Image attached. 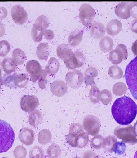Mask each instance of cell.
I'll list each match as a JSON object with an SVG mask.
<instances>
[{
    "instance_id": "1",
    "label": "cell",
    "mask_w": 137,
    "mask_h": 158,
    "mask_svg": "<svg viewBox=\"0 0 137 158\" xmlns=\"http://www.w3.org/2000/svg\"><path fill=\"white\" fill-rule=\"evenodd\" d=\"M112 114L119 124H130L137 114V105L130 98L123 96L116 99L112 107Z\"/></svg>"
},
{
    "instance_id": "2",
    "label": "cell",
    "mask_w": 137,
    "mask_h": 158,
    "mask_svg": "<svg viewBox=\"0 0 137 158\" xmlns=\"http://www.w3.org/2000/svg\"><path fill=\"white\" fill-rule=\"evenodd\" d=\"M15 138L11 126L8 123L0 120V153L6 152L11 148Z\"/></svg>"
},
{
    "instance_id": "3",
    "label": "cell",
    "mask_w": 137,
    "mask_h": 158,
    "mask_svg": "<svg viewBox=\"0 0 137 158\" xmlns=\"http://www.w3.org/2000/svg\"><path fill=\"white\" fill-rule=\"evenodd\" d=\"M124 77L131 95L137 100V56L127 65Z\"/></svg>"
},
{
    "instance_id": "4",
    "label": "cell",
    "mask_w": 137,
    "mask_h": 158,
    "mask_svg": "<svg viewBox=\"0 0 137 158\" xmlns=\"http://www.w3.org/2000/svg\"><path fill=\"white\" fill-rule=\"evenodd\" d=\"M49 26V20L46 16L42 15L37 18L31 30V37L34 41L38 43L42 40Z\"/></svg>"
},
{
    "instance_id": "5",
    "label": "cell",
    "mask_w": 137,
    "mask_h": 158,
    "mask_svg": "<svg viewBox=\"0 0 137 158\" xmlns=\"http://www.w3.org/2000/svg\"><path fill=\"white\" fill-rule=\"evenodd\" d=\"M95 16V10L89 4L85 3L79 8V19L84 26L89 27L92 24Z\"/></svg>"
},
{
    "instance_id": "6",
    "label": "cell",
    "mask_w": 137,
    "mask_h": 158,
    "mask_svg": "<svg viewBox=\"0 0 137 158\" xmlns=\"http://www.w3.org/2000/svg\"><path fill=\"white\" fill-rule=\"evenodd\" d=\"M83 126L88 134L91 136H95L99 131L100 122L95 116L88 115L83 118Z\"/></svg>"
},
{
    "instance_id": "7",
    "label": "cell",
    "mask_w": 137,
    "mask_h": 158,
    "mask_svg": "<svg viewBox=\"0 0 137 158\" xmlns=\"http://www.w3.org/2000/svg\"><path fill=\"white\" fill-rule=\"evenodd\" d=\"M65 80L67 84L71 88H78L83 85L84 77L81 71L75 69L67 73Z\"/></svg>"
},
{
    "instance_id": "8",
    "label": "cell",
    "mask_w": 137,
    "mask_h": 158,
    "mask_svg": "<svg viewBox=\"0 0 137 158\" xmlns=\"http://www.w3.org/2000/svg\"><path fill=\"white\" fill-rule=\"evenodd\" d=\"M11 15L14 22L18 25L25 24L28 19V14L23 7L20 5H14L11 11Z\"/></svg>"
},
{
    "instance_id": "9",
    "label": "cell",
    "mask_w": 137,
    "mask_h": 158,
    "mask_svg": "<svg viewBox=\"0 0 137 158\" xmlns=\"http://www.w3.org/2000/svg\"><path fill=\"white\" fill-rule=\"evenodd\" d=\"M86 57L83 53L77 51L74 52L70 58L64 63L68 69L75 70L77 68L83 66L86 62Z\"/></svg>"
},
{
    "instance_id": "10",
    "label": "cell",
    "mask_w": 137,
    "mask_h": 158,
    "mask_svg": "<svg viewBox=\"0 0 137 158\" xmlns=\"http://www.w3.org/2000/svg\"><path fill=\"white\" fill-rule=\"evenodd\" d=\"M39 105V100L36 96L25 95L21 98L20 106L23 111L26 112H32Z\"/></svg>"
},
{
    "instance_id": "11",
    "label": "cell",
    "mask_w": 137,
    "mask_h": 158,
    "mask_svg": "<svg viewBox=\"0 0 137 158\" xmlns=\"http://www.w3.org/2000/svg\"><path fill=\"white\" fill-rule=\"evenodd\" d=\"M26 69L31 76V81L35 83L38 80L42 73V69L39 63L35 60H31L27 62Z\"/></svg>"
},
{
    "instance_id": "12",
    "label": "cell",
    "mask_w": 137,
    "mask_h": 158,
    "mask_svg": "<svg viewBox=\"0 0 137 158\" xmlns=\"http://www.w3.org/2000/svg\"><path fill=\"white\" fill-rule=\"evenodd\" d=\"M19 138L24 145L27 146L32 145L35 140L33 131L28 128H23L19 132Z\"/></svg>"
},
{
    "instance_id": "13",
    "label": "cell",
    "mask_w": 137,
    "mask_h": 158,
    "mask_svg": "<svg viewBox=\"0 0 137 158\" xmlns=\"http://www.w3.org/2000/svg\"><path fill=\"white\" fill-rule=\"evenodd\" d=\"M51 91L55 96L60 97L64 96L68 90L66 84L62 80H56L52 83Z\"/></svg>"
},
{
    "instance_id": "14",
    "label": "cell",
    "mask_w": 137,
    "mask_h": 158,
    "mask_svg": "<svg viewBox=\"0 0 137 158\" xmlns=\"http://www.w3.org/2000/svg\"><path fill=\"white\" fill-rule=\"evenodd\" d=\"M73 53L70 48L65 44H61L57 47V55L64 62L69 59Z\"/></svg>"
},
{
    "instance_id": "15",
    "label": "cell",
    "mask_w": 137,
    "mask_h": 158,
    "mask_svg": "<svg viewBox=\"0 0 137 158\" xmlns=\"http://www.w3.org/2000/svg\"><path fill=\"white\" fill-rule=\"evenodd\" d=\"M90 31L92 36L96 39L103 37L106 32L104 26L102 23L99 22H96L92 24Z\"/></svg>"
},
{
    "instance_id": "16",
    "label": "cell",
    "mask_w": 137,
    "mask_h": 158,
    "mask_svg": "<svg viewBox=\"0 0 137 158\" xmlns=\"http://www.w3.org/2000/svg\"><path fill=\"white\" fill-rule=\"evenodd\" d=\"M98 71L94 67H90L85 72V84L87 86L95 85L94 78L98 76Z\"/></svg>"
},
{
    "instance_id": "17",
    "label": "cell",
    "mask_w": 137,
    "mask_h": 158,
    "mask_svg": "<svg viewBox=\"0 0 137 158\" xmlns=\"http://www.w3.org/2000/svg\"><path fill=\"white\" fill-rule=\"evenodd\" d=\"M122 28V23L116 19L111 20L108 23L106 27L107 33L110 36L117 35L120 33Z\"/></svg>"
},
{
    "instance_id": "18",
    "label": "cell",
    "mask_w": 137,
    "mask_h": 158,
    "mask_svg": "<svg viewBox=\"0 0 137 158\" xmlns=\"http://www.w3.org/2000/svg\"><path fill=\"white\" fill-rule=\"evenodd\" d=\"M83 38V31L79 30L73 31L68 37V44L72 47L77 46L82 41Z\"/></svg>"
},
{
    "instance_id": "19",
    "label": "cell",
    "mask_w": 137,
    "mask_h": 158,
    "mask_svg": "<svg viewBox=\"0 0 137 158\" xmlns=\"http://www.w3.org/2000/svg\"><path fill=\"white\" fill-rule=\"evenodd\" d=\"M129 3L122 2L117 5L115 9V13L118 17L121 19L128 18L130 16Z\"/></svg>"
},
{
    "instance_id": "20",
    "label": "cell",
    "mask_w": 137,
    "mask_h": 158,
    "mask_svg": "<svg viewBox=\"0 0 137 158\" xmlns=\"http://www.w3.org/2000/svg\"><path fill=\"white\" fill-rule=\"evenodd\" d=\"M1 65L4 71L7 74L15 73L17 68V65L11 58H4Z\"/></svg>"
},
{
    "instance_id": "21",
    "label": "cell",
    "mask_w": 137,
    "mask_h": 158,
    "mask_svg": "<svg viewBox=\"0 0 137 158\" xmlns=\"http://www.w3.org/2000/svg\"><path fill=\"white\" fill-rule=\"evenodd\" d=\"M37 57L39 60H46L50 54L49 46L45 43H41L38 45L36 50Z\"/></svg>"
},
{
    "instance_id": "22",
    "label": "cell",
    "mask_w": 137,
    "mask_h": 158,
    "mask_svg": "<svg viewBox=\"0 0 137 158\" xmlns=\"http://www.w3.org/2000/svg\"><path fill=\"white\" fill-rule=\"evenodd\" d=\"M42 119V113L39 110H36L31 112L29 116L30 125L36 128L40 123Z\"/></svg>"
},
{
    "instance_id": "23",
    "label": "cell",
    "mask_w": 137,
    "mask_h": 158,
    "mask_svg": "<svg viewBox=\"0 0 137 158\" xmlns=\"http://www.w3.org/2000/svg\"><path fill=\"white\" fill-rule=\"evenodd\" d=\"M60 67V64L58 60L54 57H52L49 59L47 66L45 68V69L47 73L54 74L58 72Z\"/></svg>"
},
{
    "instance_id": "24",
    "label": "cell",
    "mask_w": 137,
    "mask_h": 158,
    "mask_svg": "<svg viewBox=\"0 0 137 158\" xmlns=\"http://www.w3.org/2000/svg\"><path fill=\"white\" fill-rule=\"evenodd\" d=\"M52 134L49 130L42 129L38 134V141L41 145H46L51 141Z\"/></svg>"
},
{
    "instance_id": "25",
    "label": "cell",
    "mask_w": 137,
    "mask_h": 158,
    "mask_svg": "<svg viewBox=\"0 0 137 158\" xmlns=\"http://www.w3.org/2000/svg\"><path fill=\"white\" fill-rule=\"evenodd\" d=\"M26 59V56L24 52L21 49L16 48L14 50L12 55V59L16 65H21L24 64Z\"/></svg>"
},
{
    "instance_id": "26",
    "label": "cell",
    "mask_w": 137,
    "mask_h": 158,
    "mask_svg": "<svg viewBox=\"0 0 137 158\" xmlns=\"http://www.w3.org/2000/svg\"><path fill=\"white\" fill-rule=\"evenodd\" d=\"M100 48L101 51L108 52L113 49V42L110 37L105 36L101 39L99 43Z\"/></svg>"
},
{
    "instance_id": "27",
    "label": "cell",
    "mask_w": 137,
    "mask_h": 158,
    "mask_svg": "<svg viewBox=\"0 0 137 158\" xmlns=\"http://www.w3.org/2000/svg\"><path fill=\"white\" fill-rule=\"evenodd\" d=\"M29 78L26 73H20L15 76L14 84L16 88H22L25 87L29 82Z\"/></svg>"
},
{
    "instance_id": "28",
    "label": "cell",
    "mask_w": 137,
    "mask_h": 158,
    "mask_svg": "<svg viewBox=\"0 0 137 158\" xmlns=\"http://www.w3.org/2000/svg\"><path fill=\"white\" fill-rule=\"evenodd\" d=\"M123 58H124L123 53L117 49L112 50L109 54V61L113 64H118L122 62Z\"/></svg>"
},
{
    "instance_id": "29",
    "label": "cell",
    "mask_w": 137,
    "mask_h": 158,
    "mask_svg": "<svg viewBox=\"0 0 137 158\" xmlns=\"http://www.w3.org/2000/svg\"><path fill=\"white\" fill-rule=\"evenodd\" d=\"M17 74V73L15 72L9 74L5 73L2 77V84L8 88L16 89V87L14 84V79L15 76Z\"/></svg>"
},
{
    "instance_id": "30",
    "label": "cell",
    "mask_w": 137,
    "mask_h": 158,
    "mask_svg": "<svg viewBox=\"0 0 137 158\" xmlns=\"http://www.w3.org/2000/svg\"><path fill=\"white\" fill-rule=\"evenodd\" d=\"M47 154L50 158H58L61 155V148L57 144H52L48 147Z\"/></svg>"
},
{
    "instance_id": "31",
    "label": "cell",
    "mask_w": 137,
    "mask_h": 158,
    "mask_svg": "<svg viewBox=\"0 0 137 158\" xmlns=\"http://www.w3.org/2000/svg\"><path fill=\"white\" fill-rule=\"evenodd\" d=\"M29 158H45L46 155L44 151L41 147L38 146L34 147L30 151Z\"/></svg>"
},
{
    "instance_id": "32",
    "label": "cell",
    "mask_w": 137,
    "mask_h": 158,
    "mask_svg": "<svg viewBox=\"0 0 137 158\" xmlns=\"http://www.w3.org/2000/svg\"><path fill=\"white\" fill-rule=\"evenodd\" d=\"M100 90L96 85L93 86L90 90L89 97L90 101L93 103H98L99 100Z\"/></svg>"
},
{
    "instance_id": "33",
    "label": "cell",
    "mask_w": 137,
    "mask_h": 158,
    "mask_svg": "<svg viewBox=\"0 0 137 158\" xmlns=\"http://www.w3.org/2000/svg\"><path fill=\"white\" fill-rule=\"evenodd\" d=\"M69 133L74 135L78 137L84 133L83 126L78 123H74L71 125L69 128Z\"/></svg>"
},
{
    "instance_id": "34",
    "label": "cell",
    "mask_w": 137,
    "mask_h": 158,
    "mask_svg": "<svg viewBox=\"0 0 137 158\" xmlns=\"http://www.w3.org/2000/svg\"><path fill=\"white\" fill-rule=\"evenodd\" d=\"M11 50L10 44L6 40L0 41V57H6Z\"/></svg>"
},
{
    "instance_id": "35",
    "label": "cell",
    "mask_w": 137,
    "mask_h": 158,
    "mask_svg": "<svg viewBox=\"0 0 137 158\" xmlns=\"http://www.w3.org/2000/svg\"><path fill=\"white\" fill-rule=\"evenodd\" d=\"M89 141V137L87 133H85L77 137V148H81L87 145Z\"/></svg>"
},
{
    "instance_id": "36",
    "label": "cell",
    "mask_w": 137,
    "mask_h": 158,
    "mask_svg": "<svg viewBox=\"0 0 137 158\" xmlns=\"http://www.w3.org/2000/svg\"><path fill=\"white\" fill-rule=\"evenodd\" d=\"M102 140V137L99 135H95L90 140V145L94 149H99L101 147Z\"/></svg>"
},
{
    "instance_id": "37",
    "label": "cell",
    "mask_w": 137,
    "mask_h": 158,
    "mask_svg": "<svg viewBox=\"0 0 137 158\" xmlns=\"http://www.w3.org/2000/svg\"><path fill=\"white\" fill-rule=\"evenodd\" d=\"M47 73L46 69L42 70V73L38 79V85L41 89H44L46 88L47 83Z\"/></svg>"
},
{
    "instance_id": "38",
    "label": "cell",
    "mask_w": 137,
    "mask_h": 158,
    "mask_svg": "<svg viewBox=\"0 0 137 158\" xmlns=\"http://www.w3.org/2000/svg\"><path fill=\"white\" fill-rule=\"evenodd\" d=\"M14 154L16 158H25L27 154L26 149L23 146H18L15 148Z\"/></svg>"
},
{
    "instance_id": "39",
    "label": "cell",
    "mask_w": 137,
    "mask_h": 158,
    "mask_svg": "<svg viewBox=\"0 0 137 158\" xmlns=\"http://www.w3.org/2000/svg\"><path fill=\"white\" fill-rule=\"evenodd\" d=\"M123 74L122 70L121 68L117 66H112L109 68V74L112 78H116L118 77L119 75Z\"/></svg>"
},
{
    "instance_id": "40",
    "label": "cell",
    "mask_w": 137,
    "mask_h": 158,
    "mask_svg": "<svg viewBox=\"0 0 137 158\" xmlns=\"http://www.w3.org/2000/svg\"><path fill=\"white\" fill-rule=\"evenodd\" d=\"M77 137L74 135L68 133L66 137V141L73 148H76L77 146Z\"/></svg>"
},
{
    "instance_id": "41",
    "label": "cell",
    "mask_w": 137,
    "mask_h": 158,
    "mask_svg": "<svg viewBox=\"0 0 137 158\" xmlns=\"http://www.w3.org/2000/svg\"><path fill=\"white\" fill-rule=\"evenodd\" d=\"M130 14L134 19H137V2H132L129 3Z\"/></svg>"
},
{
    "instance_id": "42",
    "label": "cell",
    "mask_w": 137,
    "mask_h": 158,
    "mask_svg": "<svg viewBox=\"0 0 137 158\" xmlns=\"http://www.w3.org/2000/svg\"><path fill=\"white\" fill-rule=\"evenodd\" d=\"M44 36L45 39L46 40L51 41L52 40L54 37V32L51 30H46L45 32Z\"/></svg>"
},
{
    "instance_id": "43",
    "label": "cell",
    "mask_w": 137,
    "mask_h": 158,
    "mask_svg": "<svg viewBox=\"0 0 137 158\" xmlns=\"http://www.w3.org/2000/svg\"><path fill=\"white\" fill-rule=\"evenodd\" d=\"M109 92L106 90H104L101 91L100 93V98L101 101L104 104H106L107 99L108 100V98H109Z\"/></svg>"
},
{
    "instance_id": "44",
    "label": "cell",
    "mask_w": 137,
    "mask_h": 158,
    "mask_svg": "<svg viewBox=\"0 0 137 158\" xmlns=\"http://www.w3.org/2000/svg\"><path fill=\"white\" fill-rule=\"evenodd\" d=\"M98 155L91 151H87L83 153V158H97Z\"/></svg>"
},
{
    "instance_id": "45",
    "label": "cell",
    "mask_w": 137,
    "mask_h": 158,
    "mask_svg": "<svg viewBox=\"0 0 137 158\" xmlns=\"http://www.w3.org/2000/svg\"><path fill=\"white\" fill-rule=\"evenodd\" d=\"M116 49L120 50L122 53H123L124 59L126 60L127 59V54L126 48V46H125L124 45L122 44H120L116 47Z\"/></svg>"
},
{
    "instance_id": "46",
    "label": "cell",
    "mask_w": 137,
    "mask_h": 158,
    "mask_svg": "<svg viewBox=\"0 0 137 158\" xmlns=\"http://www.w3.org/2000/svg\"><path fill=\"white\" fill-rule=\"evenodd\" d=\"M8 15V11L4 7L0 6V20L4 19Z\"/></svg>"
},
{
    "instance_id": "47",
    "label": "cell",
    "mask_w": 137,
    "mask_h": 158,
    "mask_svg": "<svg viewBox=\"0 0 137 158\" xmlns=\"http://www.w3.org/2000/svg\"><path fill=\"white\" fill-rule=\"evenodd\" d=\"M131 29L132 32L137 33V19L133 20L131 23Z\"/></svg>"
},
{
    "instance_id": "48",
    "label": "cell",
    "mask_w": 137,
    "mask_h": 158,
    "mask_svg": "<svg viewBox=\"0 0 137 158\" xmlns=\"http://www.w3.org/2000/svg\"><path fill=\"white\" fill-rule=\"evenodd\" d=\"M5 33V27L2 23H0V37H2Z\"/></svg>"
},
{
    "instance_id": "49",
    "label": "cell",
    "mask_w": 137,
    "mask_h": 158,
    "mask_svg": "<svg viewBox=\"0 0 137 158\" xmlns=\"http://www.w3.org/2000/svg\"><path fill=\"white\" fill-rule=\"evenodd\" d=\"M132 50L134 54L137 55V40L134 43L132 46Z\"/></svg>"
},
{
    "instance_id": "50",
    "label": "cell",
    "mask_w": 137,
    "mask_h": 158,
    "mask_svg": "<svg viewBox=\"0 0 137 158\" xmlns=\"http://www.w3.org/2000/svg\"><path fill=\"white\" fill-rule=\"evenodd\" d=\"M2 84V72L0 69V91H1V87Z\"/></svg>"
},
{
    "instance_id": "51",
    "label": "cell",
    "mask_w": 137,
    "mask_h": 158,
    "mask_svg": "<svg viewBox=\"0 0 137 158\" xmlns=\"http://www.w3.org/2000/svg\"><path fill=\"white\" fill-rule=\"evenodd\" d=\"M104 158L103 157H102V156H98V158Z\"/></svg>"
},
{
    "instance_id": "52",
    "label": "cell",
    "mask_w": 137,
    "mask_h": 158,
    "mask_svg": "<svg viewBox=\"0 0 137 158\" xmlns=\"http://www.w3.org/2000/svg\"><path fill=\"white\" fill-rule=\"evenodd\" d=\"M80 158L76 157H74V158Z\"/></svg>"
}]
</instances>
